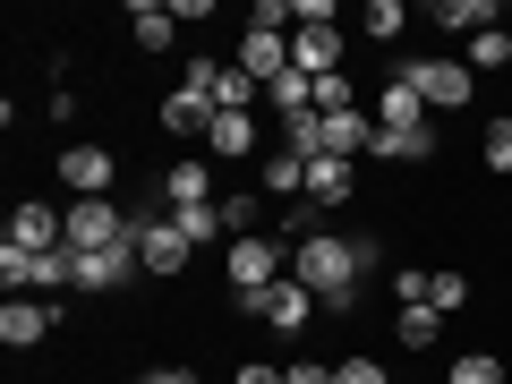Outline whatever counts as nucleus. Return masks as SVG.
Here are the masks:
<instances>
[{
    "label": "nucleus",
    "mask_w": 512,
    "mask_h": 384,
    "mask_svg": "<svg viewBox=\"0 0 512 384\" xmlns=\"http://www.w3.org/2000/svg\"><path fill=\"white\" fill-rule=\"evenodd\" d=\"M52 325H60V299H0V342L9 350L52 342Z\"/></svg>",
    "instance_id": "6"
},
{
    "label": "nucleus",
    "mask_w": 512,
    "mask_h": 384,
    "mask_svg": "<svg viewBox=\"0 0 512 384\" xmlns=\"http://www.w3.org/2000/svg\"><path fill=\"white\" fill-rule=\"evenodd\" d=\"M427 282H436V274H419V265H402V274H393V299H402V308H427Z\"/></svg>",
    "instance_id": "35"
},
{
    "label": "nucleus",
    "mask_w": 512,
    "mask_h": 384,
    "mask_svg": "<svg viewBox=\"0 0 512 384\" xmlns=\"http://www.w3.org/2000/svg\"><path fill=\"white\" fill-rule=\"evenodd\" d=\"M188 256H197V248L171 231V214H163V205H146V214H137V265H146V274H180Z\"/></svg>",
    "instance_id": "4"
},
{
    "label": "nucleus",
    "mask_w": 512,
    "mask_h": 384,
    "mask_svg": "<svg viewBox=\"0 0 512 384\" xmlns=\"http://www.w3.org/2000/svg\"><path fill=\"white\" fill-rule=\"evenodd\" d=\"M222 69H231V60H205V52H197V60L180 69V94H197L205 111H222Z\"/></svg>",
    "instance_id": "25"
},
{
    "label": "nucleus",
    "mask_w": 512,
    "mask_h": 384,
    "mask_svg": "<svg viewBox=\"0 0 512 384\" xmlns=\"http://www.w3.org/2000/svg\"><path fill=\"white\" fill-rule=\"evenodd\" d=\"M205 128H214V111L197 94H163V137H205Z\"/></svg>",
    "instance_id": "22"
},
{
    "label": "nucleus",
    "mask_w": 512,
    "mask_h": 384,
    "mask_svg": "<svg viewBox=\"0 0 512 384\" xmlns=\"http://www.w3.org/2000/svg\"><path fill=\"white\" fill-rule=\"evenodd\" d=\"M402 26H410V9H402V0H367L359 35H367V43H402Z\"/></svg>",
    "instance_id": "26"
},
{
    "label": "nucleus",
    "mask_w": 512,
    "mask_h": 384,
    "mask_svg": "<svg viewBox=\"0 0 512 384\" xmlns=\"http://www.w3.org/2000/svg\"><path fill=\"white\" fill-rule=\"evenodd\" d=\"M282 376H291V384H333V359H291Z\"/></svg>",
    "instance_id": "37"
},
{
    "label": "nucleus",
    "mask_w": 512,
    "mask_h": 384,
    "mask_svg": "<svg viewBox=\"0 0 512 384\" xmlns=\"http://www.w3.org/2000/svg\"><path fill=\"white\" fill-rule=\"evenodd\" d=\"M256 180H265V197H308V163H291L282 146H274V163L256 171Z\"/></svg>",
    "instance_id": "27"
},
{
    "label": "nucleus",
    "mask_w": 512,
    "mask_h": 384,
    "mask_svg": "<svg viewBox=\"0 0 512 384\" xmlns=\"http://www.w3.org/2000/svg\"><path fill=\"white\" fill-rule=\"evenodd\" d=\"M69 248L77 256H94V248H128V239H137V214H128L120 197H69Z\"/></svg>",
    "instance_id": "1"
},
{
    "label": "nucleus",
    "mask_w": 512,
    "mask_h": 384,
    "mask_svg": "<svg viewBox=\"0 0 512 384\" xmlns=\"http://www.w3.org/2000/svg\"><path fill=\"white\" fill-rule=\"evenodd\" d=\"M367 146H376V120H367V111H333V120H325V154H342V163H359Z\"/></svg>",
    "instance_id": "19"
},
{
    "label": "nucleus",
    "mask_w": 512,
    "mask_h": 384,
    "mask_svg": "<svg viewBox=\"0 0 512 384\" xmlns=\"http://www.w3.org/2000/svg\"><path fill=\"white\" fill-rule=\"evenodd\" d=\"M154 384H197V367H154Z\"/></svg>",
    "instance_id": "40"
},
{
    "label": "nucleus",
    "mask_w": 512,
    "mask_h": 384,
    "mask_svg": "<svg viewBox=\"0 0 512 384\" xmlns=\"http://www.w3.org/2000/svg\"><path fill=\"white\" fill-rule=\"evenodd\" d=\"M359 197V163H342V154H325V163H308V197L299 205H316V214H333V205H350Z\"/></svg>",
    "instance_id": "10"
},
{
    "label": "nucleus",
    "mask_w": 512,
    "mask_h": 384,
    "mask_svg": "<svg viewBox=\"0 0 512 384\" xmlns=\"http://www.w3.org/2000/svg\"><path fill=\"white\" fill-rule=\"evenodd\" d=\"M291 69L342 77V26H299V35H291Z\"/></svg>",
    "instance_id": "12"
},
{
    "label": "nucleus",
    "mask_w": 512,
    "mask_h": 384,
    "mask_svg": "<svg viewBox=\"0 0 512 384\" xmlns=\"http://www.w3.org/2000/svg\"><path fill=\"white\" fill-rule=\"evenodd\" d=\"M248 26H265V35H282V26H291V9H282V0H256V9H248Z\"/></svg>",
    "instance_id": "38"
},
{
    "label": "nucleus",
    "mask_w": 512,
    "mask_h": 384,
    "mask_svg": "<svg viewBox=\"0 0 512 384\" xmlns=\"http://www.w3.org/2000/svg\"><path fill=\"white\" fill-rule=\"evenodd\" d=\"M393 342H402V350H436L444 342V316L436 308H402V316H393Z\"/></svg>",
    "instance_id": "24"
},
{
    "label": "nucleus",
    "mask_w": 512,
    "mask_h": 384,
    "mask_svg": "<svg viewBox=\"0 0 512 384\" xmlns=\"http://www.w3.org/2000/svg\"><path fill=\"white\" fill-rule=\"evenodd\" d=\"M427 308H436V316H453V308H470V274H453V265H444V274L427 282Z\"/></svg>",
    "instance_id": "29"
},
{
    "label": "nucleus",
    "mask_w": 512,
    "mask_h": 384,
    "mask_svg": "<svg viewBox=\"0 0 512 384\" xmlns=\"http://www.w3.org/2000/svg\"><path fill=\"white\" fill-rule=\"evenodd\" d=\"M333 384H393V367H376V359L359 350V359H333Z\"/></svg>",
    "instance_id": "33"
},
{
    "label": "nucleus",
    "mask_w": 512,
    "mask_h": 384,
    "mask_svg": "<svg viewBox=\"0 0 512 384\" xmlns=\"http://www.w3.org/2000/svg\"><path fill=\"white\" fill-rule=\"evenodd\" d=\"M316 111H359V86H350V77H316Z\"/></svg>",
    "instance_id": "31"
},
{
    "label": "nucleus",
    "mask_w": 512,
    "mask_h": 384,
    "mask_svg": "<svg viewBox=\"0 0 512 384\" xmlns=\"http://www.w3.org/2000/svg\"><path fill=\"white\" fill-rule=\"evenodd\" d=\"M180 205H214V163H171L163 171V214Z\"/></svg>",
    "instance_id": "16"
},
{
    "label": "nucleus",
    "mask_w": 512,
    "mask_h": 384,
    "mask_svg": "<svg viewBox=\"0 0 512 384\" xmlns=\"http://www.w3.org/2000/svg\"><path fill=\"white\" fill-rule=\"evenodd\" d=\"M128 274H146V265H137V239H128V248H94V256H77V291H94V299H111Z\"/></svg>",
    "instance_id": "7"
},
{
    "label": "nucleus",
    "mask_w": 512,
    "mask_h": 384,
    "mask_svg": "<svg viewBox=\"0 0 512 384\" xmlns=\"http://www.w3.org/2000/svg\"><path fill=\"white\" fill-rule=\"evenodd\" d=\"M9 248H26V256H43V248H69V222H60L52 205H35V197H26L18 214H9Z\"/></svg>",
    "instance_id": "9"
},
{
    "label": "nucleus",
    "mask_w": 512,
    "mask_h": 384,
    "mask_svg": "<svg viewBox=\"0 0 512 384\" xmlns=\"http://www.w3.org/2000/svg\"><path fill=\"white\" fill-rule=\"evenodd\" d=\"M52 171H60L69 197H111V146H69Z\"/></svg>",
    "instance_id": "8"
},
{
    "label": "nucleus",
    "mask_w": 512,
    "mask_h": 384,
    "mask_svg": "<svg viewBox=\"0 0 512 384\" xmlns=\"http://www.w3.org/2000/svg\"><path fill=\"white\" fill-rule=\"evenodd\" d=\"M231 308H239V316H265L274 333H308V316H325V308H316V291H308L299 274H282L274 291H256V299H231Z\"/></svg>",
    "instance_id": "3"
},
{
    "label": "nucleus",
    "mask_w": 512,
    "mask_h": 384,
    "mask_svg": "<svg viewBox=\"0 0 512 384\" xmlns=\"http://www.w3.org/2000/svg\"><path fill=\"white\" fill-rule=\"evenodd\" d=\"M231 384H291V376H282V367H265V359H239Z\"/></svg>",
    "instance_id": "39"
},
{
    "label": "nucleus",
    "mask_w": 512,
    "mask_h": 384,
    "mask_svg": "<svg viewBox=\"0 0 512 384\" xmlns=\"http://www.w3.org/2000/svg\"><path fill=\"white\" fill-rule=\"evenodd\" d=\"M282 239L274 231H248V239H231V256H222V282H231V299H256V291H274L282 282Z\"/></svg>",
    "instance_id": "2"
},
{
    "label": "nucleus",
    "mask_w": 512,
    "mask_h": 384,
    "mask_svg": "<svg viewBox=\"0 0 512 384\" xmlns=\"http://www.w3.org/2000/svg\"><path fill=\"white\" fill-rule=\"evenodd\" d=\"M128 35H137V52H171V43H180V18H171L163 0H137V9H128Z\"/></svg>",
    "instance_id": "18"
},
{
    "label": "nucleus",
    "mask_w": 512,
    "mask_h": 384,
    "mask_svg": "<svg viewBox=\"0 0 512 384\" xmlns=\"http://www.w3.org/2000/svg\"><path fill=\"white\" fill-rule=\"evenodd\" d=\"M402 69H410V86L427 94V111H461V103H470V86H478L470 60H402Z\"/></svg>",
    "instance_id": "5"
},
{
    "label": "nucleus",
    "mask_w": 512,
    "mask_h": 384,
    "mask_svg": "<svg viewBox=\"0 0 512 384\" xmlns=\"http://www.w3.org/2000/svg\"><path fill=\"white\" fill-rule=\"evenodd\" d=\"M282 154L291 163H325V111H291L282 120Z\"/></svg>",
    "instance_id": "20"
},
{
    "label": "nucleus",
    "mask_w": 512,
    "mask_h": 384,
    "mask_svg": "<svg viewBox=\"0 0 512 384\" xmlns=\"http://www.w3.org/2000/svg\"><path fill=\"white\" fill-rule=\"evenodd\" d=\"M478 154H487V171H512V120H495L487 137H478Z\"/></svg>",
    "instance_id": "34"
},
{
    "label": "nucleus",
    "mask_w": 512,
    "mask_h": 384,
    "mask_svg": "<svg viewBox=\"0 0 512 384\" xmlns=\"http://www.w3.org/2000/svg\"><path fill=\"white\" fill-rule=\"evenodd\" d=\"M444 384H504V367H495L487 350H461V359L444 367Z\"/></svg>",
    "instance_id": "30"
},
{
    "label": "nucleus",
    "mask_w": 512,
    "mask_h": 384,
    "mask_svg": "<svg viewBox=\"0 0 512 384\" xmlns=\"http://www.w3.org/2000/svg\"><path fill=\"white\" fill-rule=\"evenodd\" d=\"M427 26H436V35H487V26H504V18H495V0H436Z\"/></svg>",
    "instance_id": "17"
},
{
    "label": "nucleus",
    "mask_w": 512,
    "mask_h": 384,
    "mask_svg": "<svg viewBox=\"0 0 512 384\" xmlns=\"http://www.w3.org/2000/svg\"><path fill=\"white\" fill-rule=\"evenodd\" d=\"M120 384H154V376H120Z\"/></svg>",
    "instance_id": "41"
},
{
    "label": "nucleus",
    "mask_w": 512,
    "mask_h": 384,
    "mask_svg": "<svg viewBox=\"0 0 512 384\" xmlns=\"http://www.w3.org/2000/svg\"><path fill=\"white\" fill-rule=\"evenodd\" d=\"M171 231H180L188 248H214V239L231 231V222H222V197H214V205H180V214H171Z\"/></svg>",
    "instance_id": "21"
},
{
    "label": "nucleus",
    "mask_w": 512,
    "mask_h": 384,
    "mask_svg": "<svg viewBox=\"0 0 512 384\" xmlns=\"http://www.w3.org/2000/svg\"><path fill=\"white\" fill-rule=\"evenodd\" d=\"M478 69H512V26H487V35H470V77Z\"/></svg>",
    "instance_id": "28"
},
{
    "label": "nucleus",
    "mask_w": 512,
    "mask_h": 384,
    "mask_svg": "<svg viewBox=\"0 0 512 384\" xmlns=\"http://www.w3.org/2000/svg\"><path fill=\"white\" fill-rule=\"evenodd\" d=\"M239 69H248L256 86H274V77L291 69V35H265V26H239Z\"/></svg>",
    "instance_id": "11"
},
{
    "label": "nucleus",
    "mask_w": 512,
    "mask_h": 384,
    "mask_svg": "<svg viewBox=\"0 0 512 384\" xmlns=\"http://www.w3.org/2000/svg\"><path fill=\"white\" fill-rule=\"evenodd\" d=\"M256 94H265V86H256V77H248V69L231 60V69H222V111H248Z\"/></svg>",
    "instance_id": "32"
},
{
    "label": "nucleus",
    "mask_w": 512,
    "mask_h": 384,
    "mask_svg": "<svg viewBox=\"0 0 512 384\" xmlns=\"http://www.w3.org/2000/svg\"><path fill=\"white\" fill-rule=\"evenodd\" d=\"M256 214H265V205H256V197H222V222H231V231H239V239H248V231H256Z\"/></svg>",
    "instance_id": "36"
},
{
    "label": "nucleus",
    "mask_w": 512,
    "mask_h": 384,
    "mask_svg": "<svg viewBox=\"0 0 512 384\" xmlns=\"http://www.w3.org/2000/svg\"><path fill=\"white\" fill-rule=\"evenodd\" d=\"M265 103H274L282 120H291V111H316V77H308V69H282L274 86H265Z\"/></svg>",
    "instance_id": "23"
},
{
    "label": "nucleus",
    "mask_w": 512,
    "mask_h": 384,
    "mask_svg": "<svg viewBox=\"0 0 512 384\" xmlns=\"http://www.w3.org/2000/svg\"><path fill=\"white\" fill-rule=\"evenodd\" d=\"M205 146H214V163H248V154L265 146V137H256V111H214Z\"/></svg>",
    "instance_id": "13"
},
{
    "label": "nucleus",
    "mask_w": 512,
    "mask_h": 384,
    "mask_svg": "<svg viewBox=\"0 0 512 384\" xmlns=\"http://www.w3.org/2000/svg\"><path fill=\"white\" fill-rule=\"evenodd\" d=\"M419 120H427V94L410 86V69H393L376 94V128H419Z\"/></svg>",
    "instance_id": "14"
},
{
    "label": "nucleus",
    "mask_w": 512,
    "mask_h": 384,
    "mask_svg": "<svg viewBox=\"0 0 512 384\" xmlns=\"http://www.w3.org/2000/svg\"><path fill=\"white\" fill-rule=\"evenodd\" d=\"M376 163H436V120H419V128H376Z\"/></svg>",
    "instance_id": "15"
}]
</instances>
